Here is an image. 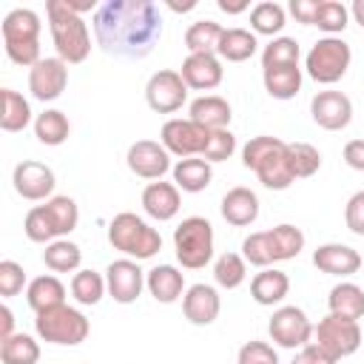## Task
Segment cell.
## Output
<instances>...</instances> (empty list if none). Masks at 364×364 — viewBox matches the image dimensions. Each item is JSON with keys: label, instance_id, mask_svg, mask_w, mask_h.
<instances>
[{"label": "cell", "instance_id": "cell-1", "mask_svg": "<svg viewBox=\"0 0 364 364\" xmlns=\"http://www.w3.org/2000/svg\"><path fill=\"white\" fill-rule=\"evenodd\" d=\"M97 46L119 60H142L162 40V14L151 0H105L94 11Z\"/></svg>", "mask_w": 364, "mask_h": 364}, {"label": "cell", "instance_id": "cell-2", "mask_svg": "<svg viewBox=\"0 0 364 364\" xmlns=\"http://www.w3.org/2000/svg\"><path fill=\"white\" fill-rule=\"evenodd\" d=\"M51 40L57 48V57L68 65L82 63L91 54V31L88 23L68 6V0H48L46 3Z\"/></svg>", "mask_w": 364, "mask_h": 364}, {"label": "cell", "instance_id": "cell-3", "mask_svg": "<svg viewBox=\"0 0 364 364\" xmlns=\"http://www.w3.org/2000/svg\"><path fill=\"white\" fill-rule=\"evenodd\" d=\"M108 242L114 250L125 253V259H134V262L151 259L162 250L159 230L131 210H122L108 222Z\"/></svg>", "mask_w": 364, "mask_h": 364}, {"label": "cell", "instance_id": "cell-4", "mask_svg": "<svg viewBox=\"0 0 364 364\" xmlns=\"http://www.w3.org/2000/svg\"><path fill=\"white\" fill-rule=\"evenodd\" d=\"M364 341L361 324L336 313H327L316 327H313V347L318 350V355L324 358V364H336L347 355H353Z\"/></svg>", "mask_w": 364, "mask_h": 364}, {"label": "cell", "instance_id": "cell-5", "mask_svg": "<svg viewBox=\"0 0 364 364\" xmlns=\"http://www.w3.org/2000/svg\"><path fill=\"white\" fill-rule=\"evenodd\" d=\"M34 333L48 341V344H60V347H77L88 338L91 333V324L88 318L77 310V307H68V304H60V307H51V310H43L37 313L34 318Z\"/></svg>", "mask_w": 364, "mask_h": 364}, {"label": "cell", "instance_id": "cell-6", "mask_svg": "<svg viewBox=\"0 0 364 364\" xmlns=\"http://www.w3.org/2000/svg\"><path fill=\"white\" fill-rule=\"evenodd\" d=\"M173 250L182 267L199 270L213 259V225L205 216H188L173 230Z\"/></svg>", "mask_w": 364, "mask_h": 364}, {"label": "cell", "instance_id": "cell-7", "mask_svg": "<svg viewBox=\"0 0 364 364\" xmlns=\"http://www.w3.org/2000/svg\"><path fill=\"white\" fill-rule=\"evenodd\" d=\"M350 63H353V51L341 37H321L310 46L304 57V71L310 80L321 85H333L347 74Z\"/></svg>", "mask_w": 364, "mask_h": 364}, {"label": "cell", "instance_id": "cell-8", "mask_svg": "<svg viewBox=\"0 0 364 364\" xmlns=\"http://www.w3.org/2000/svg\"><path fill=\"white\" fill-rule=\"evenodd\" d=\"M270 338L284 347V350H301L313 341V321L307 318V313L296 304H284L279 310H273L270 324H267Z\"/></svg>", "mask_w": 364, "mask_h": 364}, {"label": "cell", "instance_id": "cell-9", "mask_svg": "<svg viewBox=\"0 0 364 364\" xmlns=\"http://www.w3.org/2000/svg\"><path fill=\"white\" fill-rule=\"evenodd\" d=\"M185 100H188V85L182 74L173 68H162L151 74V80L145 82V102L156 114H173L185 105Z\"/></svg>", "mask_w": 364, "mask_h": 364}, {"label": "cell", "instance_id": "cell-10", "mask_svg": "<svg viewBox=\"0 0 364 364\" xmlns=\"http://www.w3.org/2000/svg\"><path fill=\"white\" fill-rule=\"evenodd\" d=\"M208 134H210V131L199 128L196 122L173 117V119H168V122L162 125L159 142L165 145L168 154H173V156H179V159H188V156H202L205 142H208Z\"/></svg>", "mask_w": 364, "mask_h": 364}, {"label": "cell", "instance_id": "cell-11", "mask_svg": "<svg viewBox=\"0 0 364 364\" xmlns=\"http://www.w3.org/2000/svg\"><path fill=\"white\" fill-rule=\"evenodd\" d=\"M105 284H108V296L117 304H134L142 296L145 270L134 259H117L105 267Z\"/></svg>", "mask_w": 364, "mask_h": 364}, {"label": "cell", "instance_id": "cell-12", "mask_svg": "<svg viewBox=\"0 0 364 364\" xmlns=\"http://www.w3.org/2000/svg\"><path fill=\"white\" fill-rule=\"evenodd\" d=\"M125 162L131 168L134 176L139 179H162L168 171H171V154L165 151L162 142H154V139H136L128 154H125Z\"/></svg>", "mask_w": 364, "mask_h": 364}, {"label": "cell", "instance_id": "cell-13", "mask_svg": "<svg viewBox=\"0 0 364 364\" xmlns=\"http://www.w3.org/2000/svg\"><path fill=\"white\" fill-rule=\"evenodd\" d=\"M11 185L23 199L43 202V199H51L57 179H54V171L48 165H43L37 159H23L11 173Z\"/></svg>", "mask_w": 364, "mask_h": 364}, {"label": "cell", "instance_id": "cell-14", "mask_svg": "<svg viewBox=\"0 0 364 364\" xmlns=\"http://www.w3.org/2000/svg\"><path fill=\"white\" fill-rule=\"evenodd\" d=\"M68 85V63L60 57H43L31 71H28V91L40 102L57 100Z\"/></svg>", "mask_w": 364, "mask_h": 364}, {"label": "cell", "instance_id": "cell-15", "mask_svg": "<svg viewBox=\"0 0 364 364\" xmlns=\"http://www.w3.org/2000/svg\"><path fill=\"white\" fill-rule=\"evenodd\" d=\"M310 117L324 131H344L353 122V102L344 91H318L310 100Z\"/></svg>", "mask_w": 364, "mask_h": 364}, {"label": "cell", "instance_id": "cell-16", "mask_svg": "<svg viewBox=\"0 0 364 364\" xmlns=\"http://www.w3.org/2000/svg\"><path fill=\"white\" fill-rule=\"evenodd\" d=\"M219 310H222V299L216 293V287L210 284H191L182 296V313L191 324L196 327H208L219 318Z\"/></svg>", "mask_w": 364, "mask_h": 364}, {"label": "cell", "instance_id": "cell-17", "mask_svg": "<svg viewBox=\"0 0 364 364\" xmlns=\"http://www.w3.org/2000/svg\"><path fill=\"white\" fill-rule=\"evenodd\" d=\"M253 173H256L259 182H262L264 188H270V191H287V188L296 182V176H293V171H290V159H287V142L279 139V142L256 162Z\"/></svg>", "mask_w": 364, "mask_h": 364}, {"label": "cell", "instance_id": "cell-18", "mask_svg": "<svg viewBox=\"0 0 364 364\" xmlns=\"http://www.w3.org/2000/svg\"><path fill=\"white\" fill-rule=\"evenodd\" d=\"M313 264L321 270V273H330V276H353L361 270V253L350 245H341V242H327V245H318L313 250Z\"/></svg>", "mask_w": 364, "mask_h": 364}, {"label": "cell", "instance_id": "cell-19", "mask_svg": "<svg viewBox=\"0 0 364 364\" xmlns=\"http://www.w3.org/2000/svg\"><path fill=\"white\" fill-rule=\"evenodd\" d=\"M182 80L188 88L193 91H210L222 82L225 77V68H222V60L216 54H188L182 60V68H179Z\"/></svg>", "mask_w": 364, "mask_h": 364}, {"label": "cell", "instance_id": "cell-20", "mask_svg": "<svg viewBox=\"0 0 364 364\" xmlns=\"http://www.w3.org/2000/svg\"><path fill=\"white\" fill-rule=\"evenodd\" d=\"M230 117H233L230 102L219 94H202L188 108V119L205 131H225L230 125Z\"/></svg>", "mask_w": 364, "mask_h": 364}, {"label": "cell", "instance_id": "cell-21", "mask_svg": "<svg viewBox=\"0 0 364 364\" xmlns=\"http://www.w3.org/2000/svg\"><path fill=\"white\" fill-rule=\"evenodd\" d=\"M179 208H182V199H179V188L173 182L156 179V182L145 185V191H142V210L151 219L168 222V219H173L179 213Z\"/></svg>", "mask_w": 364, "mask_h": 364}, {"label": "cell", "instance_id": "cell-22", "mask_svg": "<svg viewBox=\"0 0 364 364\" xmlns=\"http://www.w3.org/2000/svg\"><path fill=\"white\" fill-rule=\"evenodd\" d=\"M222 219L233 228H247L259 219V196L250 191V188H230L225 196H222Z\"/></svg>", "mask_w": 364, "mask_h": 364}, {"label": "cell", "instance_id": "cell-23", "mask_svg": "<svg viewBox=\"0 0 364 364\" xmlns=\"http://www.w3.org/2000/svg\"><path fill=\"white\" fill-rule=\"evenodd\" d=\"M145 287L156 301L173 304L185 296V273L176 270L173 264H156L145 273Z\"/></svg>", "mask_w": 364, "mask_h": 364}, {"label": "cell", "instance_id": "cell-24", "mask_svg": "<svg viewBox=\"0 0 364 364\" xmlns=\"http://www.w3.org/2000/svg\"><path fill=\"white\" fill-rule=\"evenodd\" d=\"M40 14L31 9H14L3 17V46H20V43H40Z\"/></svg>", "mask_w": 364, "mask_h": 364}, {"label": "cell", "instance_id": "cell-25", "mask_svg": "<svg viewBox=\"0 0 364 364\" xmlns=\"http://www.w3.org/2000/svg\"><path fill=\"white\" fill-rule=\"evenodd\" d=\"M287 293H290V279H287V273H282V270H276V267L259 270V273L253 276V282H250V299H253L256 304H262V307L279 304Z\"/></svg>", "mask_w": 364, "mask_h": 364}, {"label": "cell", "instance_id": "cell-26", "mask_svg": "<svg viewBox=\"0 0 364 364\" xmlns=\"http://www.w3.org/2000/svg\"><path fill=\"white\" fill-rule=\"evenodd\" d=\"M26 301H28V307H31L34 313L60 307V304H65V284H63L57 276H51V273L37 276V279H31L28 287H26Z\"/></svg>", "mask_w": 364, "mask_h": 364}, {"label": "cell", "instance_id": "cell-27", "mask_svg": "<svg viewBox=\"0 0 364 364\" xmlns=\"http://www.w3.org/2000/svg\"><path fill=\"white\" fill-rule=\"evenodd\" d=\"M213 179V168L208 159L202 156H188V159H179L173 165V185L185 193H199L210 185Z\"/></svg>", "mask_w": 364, "mask_h": 364}, {"label": "cell", "instance_id": "cell-28", "mask_svg": "<svg viewBox=\"0 0 364 364\" xmlns=\"http://www.w3.org/2000/svg\"><path fill=\"white\" fill-rule=\"evenodd\" d=\"M256 51H259V40H256L253 31H247V28H225L222 40H219V48H216V57L228 60V63H245Z\"/></svg>", "mask_w": 364, "mask_h": 364}, {"label": "cell", "instance_id": "cell-29", "mask_svg": "<svg viewBox=\"0 0 364 364\" xmlns=\"http://www.w3.org/2000/svg\"><path fill=\"white\" fill-rule=\"evenodd\" d=\"M262 82L273 100H293L301 91V68L299 65L262 68Z\"/></svg>", "mask_w": 364, "mask_h": 364}, {"label": "cell", "instance_id": "cell-30", "mask_svg": "<svg viewBox=\"0 0 364 364\" xmlns=\"http://www.w3.org/2000/svg\"><path fill=\"white\" fill-rule=\"evenodd\" d=\"M327 307L336 316L358 321L364 316V290L355 282H338L327 296Z\"/></svg>", "mask_w": 364, "mask_h": 364}, {"label": "cell", "instance_id": "cell-31", "mask_svg": "<svg viewBox=\"0 0 364 364\" xmlns=\"http://www.w3.org/2000/svg\"><path fill=\"white\" fill-rule=\"evenodd\" d=\"M3 97V111H0V128L6 134H17V131H26V125L31 122V108H28V100L23 94H17L14 88H3L0 91Z\"/></svg>", "mask_w": 364, "mask_h": 364}, {"label": "cell", "instance_id": "cell-32", "mask_svg": "<svg viewBox=\"0 0 364 364\" xmlns=\"http://www.w3.org/2000/svg\"><path fill=\"white\" fill-rule=\"evenodd\" d=\"M68 134H71V122H68V117L60 108H46L43 114H37V119H34V136L43 145L57 148V145H63L68 139Z\"/></svg>", "mask_w": 364, "mask_h": 364}, {"label": "cell", "instance_id": "cell-33", "mask_svg": "<svg viewBox=\"0 0 364 364\" xmlns=\"http://www.w3.org/2000/svg\"><path fill=\"white\" fill-rule=\"evenodd\" d=\"M43 262L51 273H77L80 262H82V250L77 242L68 239H54L51 245H46L43 250Z\"/></svg>", "mask_w": 364, "mask_h": 364}, {"label": "cell", "instance_id": "cell-34", "mask_svg": "<svg viewBox=\"0 0 364 364\" xmlns=\"http://www.w3.org/2000/svg\"><path fill=\"white\" fill-rule=\"evenodd\" d=\"M222 26L216 20H196L185 31V48L188 54H216L222 40Z\"/></svg>", "mask_w": 364, "mask_h": 364}, {"label": "cell", "instance_id": "cell-35", "mask_svg": "<svg viewBox=\"0 0 364 364\" xmlns=\"http://www.w3.org/2000/svg\"><path fill=\"white\" fill-rule=\"evenodd\" d=\"M287 23L284 6L273 3V0H262L250 9V31L253 34H264V37H276Z\"/></svg>", "mask_w": 364, "mask_h": 364}, {"label": "cell", "instance_id": "cell-36", "mask_svg": "<svg viewBox=\"0 0 364 364\" xmlns=\"http://www.w3.org/2000/svg\"><path fill=\"white\" fill-rule=\"evenodd\" d=\"M267 233H270V245H273V259L276 262L296 259L304 250V233L290 222H282V225L270 228Z\"/></svg>", "mask_w": 364, "mask_h": 364}, {"label": "cell", "instance_id": "cell-37", "mask_svg": "<svg viewBox=\"0 0 364 364\" xmlns=\"http://www.w3.org/2000/svg\"><path fill=\"white\" fill-rule=\"evenodd\" d=\"M0 361L3 364H37L40 344L28 333H14L0 341Z\"/></svg>", "mask_w": 364, "mask_h": 364}, {"label": "cell", "instance_id": "cell-38", "mask_svg": "<svg viewBox=\"0 0 364 364\" xmlns=\"http://www.w3.org/2000/svg\"><path fill=\"white\" fill-rule=\"evenodd\" d=\"M108 284H105V276H100L97 270H77L71 276V296L77 299V304H100V299L105 296Z\"/></svg>", "mask_w": 364, "mask_h": 364}, {"label": "cell", "instance_id": "cell-39", "mask_svg": "<svg viewBox=\"0 0 364 364\" xmlns=\"http://www.w3.org/2000/svg\"><path fill=\"white\" fill-rule=\"evenodd\" d=\"M213 279L225 290H236L247 279V262L242 253H222L213 264Z\"/></svg>", "mask_w": 364, "mask_h": 364}, {"label": "cell", "instance_id": "cell-40", "mask_svg": "<svg viewBox=\"0 0 364 364\" xmlns=\"http://www.w3.org/2000/svg\"><path fill=\"white\" fill-rule=\"evenodd\" d=\"M287 159L296 179H307L321 168V154L310 142H287Z\"/></svg>", "mask_w": 364, "mask_h": 364}, {"label": "cell", "instance_id": "cell-41", "mask_svg": "<svg viewBox=\"0 0 364 364\" xmlns=\"http://www.w3.org/2000/svg\"><path fill=\"white\" fill-rule=\"evenodd\" d=\"M23 233L28 236V242H37V245H51L54 239H60V233H57V228H54V222H51L46 205H34V208L26 213V219H23Z\"/></svg>", "mask_w": 364, "mask_h": 364}, {"label": "cell", "instance_id": "cell-42", "mask_svg": "<svg viewBox=\"0 0 364 364\" xmlns=\"http://www.w3.org/2000/svg\"><path fill=\"white\" fill-rule=\"evenodd\" d=\"M46 210H48L60 239H65L77 228V222H80V208H77V202L71 196H51V199H46Z\"/></svg>", "mask_w": 364, "mask_h": 364}, {"label": "cell", "instance_id": "cell-43", "mask_svg": "<svg viewBox=\"0 0 364 364\" xmlns=\"http://www.w3.org/2000/svg\"><path fill=\"white\" fill-rule=\"evenodd\" d=\"M276 65H299V43L293 37H273L262 48V68Z\"/></svg>", "mask_w": 364, "mask_h": 364}, {"label": "cell", "instance_id": "cell-44", "mask_svg": "<svg viewBox=\"0 0 364 364\" xmlns=\"http://www.w3.org/2000/svg\"><path fill=\"white\" fill-rule=\"evenodd\" d=\"M242 256H245L247 264L262 267V270L270 267V264H276V259H273V245H270V233H267V230H259V233L245 236V242H242Z\"/></svg>", "mask_w": 364, "mask_h": 364}, {"label": "cell", "instance_id": "cell-45", "mask_svg": "<svg viewBox=\"0 0 364 364\" xmlns=\"http://www.w3.org/2000/svg\"><path fill=\"white\" fill-rule=\"evenodd\" d=\"M350 23V9L338 0H321V9H318V17H316V26L327 34V37H336L347 28Z\"/></svg>", "mask_w": 364, "mask_h": 364}, {"label": "cell", "instance_id": "cell-46", "mask_svg": "<svg viewBox=\"0 0 364 364\" xmlns=\"http://www.w3.org/2000/svg\"><path fill=\"white\" fill-rule=\"evenodd\" d=\"M236 151V136L225 128V131H210L208 134V142H205V151H202V159L208 162H225L230 159Z\"/></svg>", "mask_w": 364, "mask_h": 364}, {"label": "cell", "instance_id": "cell-47", "mask_svg": "<svg viewBox=\"0 0 364 364\" xmlns=\"http://www.w3.org/2000/svg\"><path fill=\"white\" fill-rule=\"evenodd\" d=\"M23 284H26V270L23 264L11 262V259H3L0 262V296L3 299H11L17 293H23Z\"/></svg>", "mask_w": 364, "mask_h": 364}, {"label": "cell", "instance_id": "cell-48", "mask_svg": "<svg viewBox=\"0 0 364 364\" xmlns=\"http://www.w3.org/2000/svg\"><path fill=\"white\" fill-rule=\"evenodd\" d=\"M236 364H279V355L267 341H245L239 347Z\"/></svg>", "mask_w": 364, "mask_h": 364}, {"label": "cell", "instance_id": "cell-49", "mask_svg": "<svg viewBox=\"0 0 364 364\" xmlns=\"http://www.w3.org/2000/svg\"><path fill=\"white\" fill-rule=\"evenodd\" d=\"M344 225L350 233L364 236V191H355L344 205Z\"/></svg>", "mask_w": 364, "mask_h": 364}, {"label": "cell", "instance_id": "cell-50", "mask_svg": "<svg viewBox=\"0 0 364 364\" xmlns=\"http://www.w3.org/2000/svg\"><path fill=\"white\" fill-rule=\"evenodd\" d=\"M287 9H290V14L296 17V23H301V26H316L321 0H290Z\"/></svg>", "mask_w": 364, "mask_h": 364}, {"label": "cell", "instance_id": "cell-51", "mask_svg": "<svg viewBox=\"0 0 364 364\" xmlns=\"http://www.w3.org/2000/svg\"><path fill=\"white\" fill-rule=\"evenodd\" d=\"M344 162L353 171H361L364 173V139H350L344 145Z\"/></svg>", "mask_w": 364, "mask_h": 364}, {"label": "cell", "instance_id": "cell-52", "mask_svg": "<svg viewBox=\"0 0 364 364\" xmlns=\"http://www.w3.org/2000/svg\"><path fill=\"white\" fill-rule=\"evenodd\" d=\"M290 364H324V358L318 355V350H316L313 344H307V347H301V350L293 355Z\"/></svg>", "mask_w": 364, "mask_h": 364}, {"label": "cell", "instance_id": "cell-53", "mask_svg": "<svg viewBox=\"0 0 364 364\" xmlns=\"http://www.w3.org/2000/svg\"><path fill=\"white\" fill-rule=\"evenodd\" d=\"M0 324H3V330H0V341L9 338V336H14V313L9 310V304L0 307Z\"/></svg>", "mask_w": 364, "mask_h": 364}, {"label": "cell", "instance_id": "cell-54", "mask_svg": "<svg viewBox=\"0 0 364 364\" xmlns=\"http://www.w3.org/2000/svg\"><path fill=\"white\" fill-rule=\"evenodd\" d=\"M216 6H219L225 14H242V11H247V9H250V3H247V0H219Z\"/></svg>", "mask_w": 364, "mask_h": 364}, {"label": "cell", "instance_id": "cell-55", "mask_svg": "<svg viewBox=\"0 0 364 364\" xmlns=\"http://www.w3.org/2000/svg\"><path fill=\"white\" fill-rule=\"evenodd\" d=\"M350 17L364 28V0H355V3L350 6Z\"/></svg>", "mask_w": 364, "mask_h": 364}, {"label": "cell", "instance_id": "cell-56", "mask_svg": "<svg viewBox=\"0 0 364 364\" xmlns=\"http://www.w3.org/2000/svg\"><path fill=\"white\" fill-rule=\"evenodd\" d=\"M165 6H168L171 11H191V9H196V0H188V3H171V0H168Z\"/></svg>", "mask_w": 364, "mask_h": 364}]
</instances>
